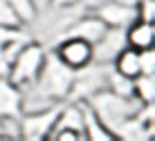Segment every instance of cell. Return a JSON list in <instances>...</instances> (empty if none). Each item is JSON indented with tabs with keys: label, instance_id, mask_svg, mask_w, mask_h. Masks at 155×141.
I'll return each mask as SVG.
<instances>
[{
	"label": "cell",
	"instance_id": "obj_23",
	"mask_svg": "<svg viewBox=\"0 0 155 141\" xmlns=\"http://www.w3.org/2000/svg\"><path fill=\"white\" fill-rule=\"evenodd\" d=\"M0 139H7V132H5V119L0 117Z\"/></svg>",
	"mask_w": 155,
	"mask_h": 141
},
{
	"label": "cell",
	"instance_id": "obj_22",
	"mask_svg": "<svg viewBox=\"0 0 155 141\" xmlns=\"http://www.w3.org/2000/svg\"><path fill=\"white\" fill-rule=\"evenodd\" d=\"M34 5H36V9H38V14H41L43 9L47 7V0H34Z\"/></svg>",
	"mask_w": 155,
	"mask_h": 141
},
{
	"label": "cell",
	"instance_id": "obj_1",
	"mask_svg": "<svg viewBox=\"0 0 155 141\" xmlns=\"http://www.w3.org/2000/svg\"><path fill=\"white\" fill-rule=\"evenodd\" d=\"M72 81H74V69L63 65L54 52H47L34 83L29 88H25L29 96L23 94V112L43 107V105H52L58 101H68Z\"/></svg>",
	"mask_w": 155,
	"mask_h": 141
},
{
	"label": "cell",
	"instance_id": "obj_16",
	"mask_svg": "<svg viewBox=\"0 0 155 141\" xmlns=\"http://www.w3.org/2000/svg\"><path fill=\"white\" fill-rule=\"evenodd\" d=\"M27 34L23 31V27H2L0 25V47L2 45H9L14 40H25Z\"/></svg>",
	"mask_w": 155,
	"mask_h": 141
},
{
	"label": "cell",
	"instance_id": "obj_5",
	"mask_svg": "<svg viewBox=\"0 0 155 141\" xmlns=\"http://www.w3.org/2000/svg\"><path fill=\"white\" fill-rule=\"evenodd\" d=\"M54 54L63 65H68L74 72L92 63V45L83 38H77V36H63V38H58Z\"/></svg>",
	"mask_w": 155,
	"mask_h": 141
},
{
	"label": "cell",
	"instance_id": "obj_4",
	"mask_svg": "<svg viewBox=\"0 0 155 141\" xmlns=\"http://www.w3.org/2000/svg\"><path fill=\"white\" fill-rule=\"evenodd\" d=\"M63 103L65 101H58L52 103V105H43V107H34V110H25L18 119V126H20V139H27V141H43L50 137L52 128L56 123V117L61 112Z\"/></svg>",
	"mask_w": 155,
	"mask_h": 141
},
{
	"label": "cell",
	"instance_id": "obj_12",
	"mask_svg": "<svg viewBox=\"0 0 155 141\" xmlns=\"http://www.w3.org/2000/svg\"><path fill=\"white\" fill-rule=\"evenodd\" d=\"M110 67L115 69L117 74L126 79H137L142 74V67H140V50H133V47H124L117 56L113 58Z\"/></svg>",
	"mask_w": 155,
	"mask_h": 141
},
{
	"label": "cell",
	"instance_id": "obj_3",
	"mask_svg": "<svg viewBox=\"0 0 155 141\" xmlns=\"http://www.w3.org/2000/svg\"><path fill=\"white\" fill-rule=\"evenodd\" d=\"M45 54H47V50L41 45V43L27 40L18 52L14 54L7 79L12 81L16 88H20V90L29 88V85L34 83L36 74H38L43 61H45Z\"/></svg>",
	"mask_w": 155,
	"mask_h": 141
},
{
	"label": "cell",
	"instance_id": "obj_9",
	"mask_svg": "<svg viewBox=\"0 0 155 141\" xmlns=\"http://www.w3.org/2000/svg\"><path fill=\"white\" fill-rule=\"evenodd\" d=\"M23 114V90L9 79H0V117L18 119Z\"/></svg>",
	"mask_w": 155,
	"mask_h": 141
},
{
	"label": "cell",
	"instance_id": "obj_7",
	"mask_svg": "<svg viewBox=\"0 0 155 141\" xmlns=\"http://www.w3.org/2000/svg\"><path fill=\"white\" fill-rule=\"evenodd\" d=\"M92 11H94V16H99L106 23V27H119V29H126V27L137 18L135 7L121 5V2H117V0H106L99 7H94Z\"/></svg>",
	"mask_w": 155,
	"mask_h": 141
},
{
	"label": "cell",
	"instance_id": "obj_21",
	"mask_svg": "<svg viewBox=\"0 0 155 141\" xmlns=\"http://www.w3.org/2000/svg\"><path fill=\"white\" fill-rule=\"evenodd\" d=\"M101 2H106V0H77V5H83V7H88V9L99 7Z\"/></svg>",
	"mask_w": 155,
	"mask_h": 141
},
{
	"label": "cell",
	"instance_id": "obj_2",
	"mask_svg": "<svg viewBox=\"0 0 155 141\" xmlns=\"http://www.w3.org/2000/svg\"><path fill=\"white\" fill-rule=\"evenodd\" d=\"M85 103H88V105L92 107V112L104 121V126L113 132V137H115V130L119 128L124 121H128L142 105L135 96L117 94V92L108 90V88L94 92L92 96L85 99Z\"/></svg>",
	"mask_w": 155,
	"mask_h": 141
},
{
	"label": "cell",
	"instance_id": "obj_19",
	"mask_svg": "<svg viewBox=\"0 0 155 141\" xmlns=\"http://www.w3.org/2000/svg\"><path fill=\"white\" fill-rule=\"evenodd\" d=\"M9 65H12V58H9V54H7V50H5V45H2L0 47V79H7Z\"/></svg>",
	"mask_w": 155,
	"mask_h": 141
},
{
	"label": "cell",
	"instance_id": "obj_24",
	"mask_svg": "<svg viewBox=\"0 0 155 141\" xmlns=\"http://www.w3.org/2000/svg\"><path fill=\"white\" fill-rule=\"evenodd\" d=\"M117 2H121V5H130V7H137V2H140V0H117Z\"/></svg>",
	"mask_w": 155,
	"mask_h": 141
},
{
	"label": "cell",
	"instance_id": "obj_14",
	"mask_svg": "<svg viewBox=\"0 0 155 141\" xmlns=\"http://www.w3.org/2000/svg\"><path fill=\"white\" fill-rule=\"evenodd\" d=\"M9 7L14 9V14L18 16V20L23 25H29L38 18V9H36L34 0H7Z\"/></svg>",
	"mask_w": 155,
	"mask_h": 141
},
{
	"label": "cell",
	"instance_id": "obj_18",
	"mask_svg": "<svg viewBox=\"0 0 155 141\" xmlns=\"http://www.w3.org/2000/svg\"><path fill=\"white\" fill-rule=\"evenodd\" d=\"M135 9H137V18L140 20L155 23V0H140Z\"/></svg>",
	"mask_w": 155,
	"mask_h": 141
},
{
	"label": "cell",
	"instance_id": "obj_10",
	"mask_svg": "<svg viewBox=\"0 0 155 141\" xmlns=\"http://www.w3.org/2000/svg\"><path fill=\"white\" fill-rule=\"evenodd\" d=\"M124 34H126L128 47H133V50H146V47H153V43H155V23L135 18L124 29Z\"/></svg>",
	"mask_w": 155,
	"mask_h": 141
},
{
	"label": "cell",
	"instance_id": "obj_20",
	"mask_svg": "<svg viewBox=\"0 0 155 141\" xmlns=\"http://www.w3.org/2000/svg\"><path fill=\"white\" fill-rule=\"evenodd\" d=\"M47 5H52L56 9H72L77 7V0H47Z\"/></svg>",
	"mask_w": 155,
	"mask_h": 141
},
{
	"label": "cell",
	"instance_id": "obj_11",
	"mask_svg": "<svg viewBox=\"0 0 155 141\" xmlns=\"http://www.w3.org/2000/svg\"><path fill=\"white\" fill-rule=\"evenodd\" d=\"M79 103H81V114H83V139H88V141H113L115 139L113 132L92 112V107L85 101H79Z\"/></svg>",
	"mask_w": 155,
	"mask_h": 141
},
{
	"label": "cell",
	"instance_id": "obj_17",
	"mask_svg": "<svg viewBox=\"0 0 155 141\" xmlns=\"http://www.w3.org/2000/svg\"><path fill=\"white\" fill-rule=\"evenodd\" d=\"M140 67H142V74H155V50L153 47L140 50Z\"/></svg>",
	"mask_w": 155,
	"mask_h": 141
},
{
	"label": "cell",
	"instance_id": "obj_6",
	"mask_svg": "<svg viewBox=\"0 0 155 141\" xmlns=\"http://www.w3.org/2000/svg\"><path fill=\"white\" fill-rule=\"evenodd\" d=\"M126 47V34L119 27H108L104 36L92 45V61L101 65H110L113 58Z\"/></svg>",
	"mask_w": 155,
	"mask_h": 141
},
{
	"label": "cell",
	"instance_id": "obj_8",
	"mask_svg": "<svg viewBox=\"0 0 155 141\" xmlns=\"http://www.w3.org/2000/svg\"><path fill=\"white\" fill-rule=\"evenodd\" d=\"M106 29H108L106 23L99 18V16L92 14V16H81V18L72 20V23L68 25V29L63 31V36H77V38H83V40H88L90 45H94V43L104 36Z\"/></svg>",
	"mask_w": 155,
	"mask_h": 141
},
{
	"label": "cell",
	"instance_id": "obj_15",
	"mask_svg": "<svg viewBox=\"0 0 155 141\" xmlns=\"http://www.w3.org/2000/svg\"><path fill=\"white\" fill-rule=\"evenodd\" d=\"M0 25L2 27H25L18 20V16L14 14V9L9 7L7 0H0Z\"/></svg>",
	"mask_w": 155,
	"mask_h": 141
},
{
	"label": "cell",
	"instance_id": "obj_13",
	"mask_svg": "<svg viewBox=\"0 0 155 141\" xmlns=\"http://www.w3.org/2000/svg\"><path fill=\"white\" fill-rule=\"evenodd\" d=\"M133 96L140 103L155 101V74H140L133 79Z\"/></svg>",
	"mask_w": 155,
	"mask_h": 141
}]
</instances>
